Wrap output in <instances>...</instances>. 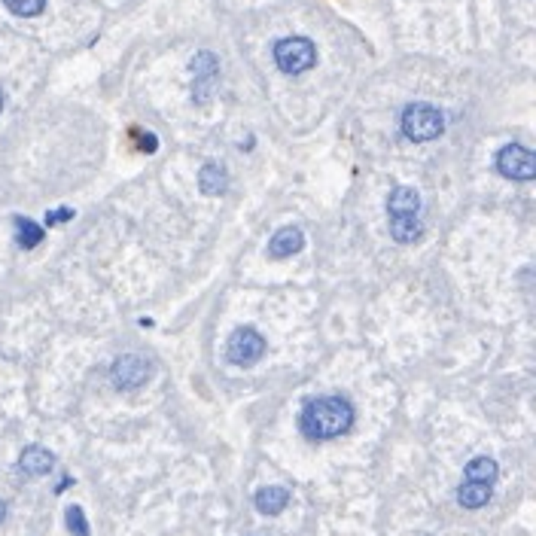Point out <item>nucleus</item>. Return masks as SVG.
I'll return each mask as SVG.
<instances>
[{
    "label": "nucleus",
    "instance_id": "3",
    "mask_svg": "<svg viewBox=\"0 0 536 536\" xmlns=\"http://www.w3.org/2000/svg\"><path fill=\"white\" fill-rule=\"evenodd\" d=\"M275 61L284 73L299 77V73L311 70L317 64V49L308 37H284V40L275 43Z\"/></svg>",
    "mask_w": 536,
    "mask_h": 536
},
{
    "label": "nucleus",
    "instance_id": "18",
    "mask_svg": "<svg viewBox=\"0 0 536 536\" xmlns=\"http://www.w3.org/2000/svg\"><path fill=\"white\" fill-rule=\"evenodd\" d=\"M64 521H68V530L73 536H89V521H86V512L79 509V506H68Z\"/></svg>",
    "mask_w": 536,
    "mask_h": 536
},
{
    "label": "nucleus",
    "instance_id": "17",
    "mask_svg": "<svg viewBox=\"0 0 536 536\" xmlns=\"http://www.w3.org/2000/svg\"><path fill=\"white\" fill-rule=\"evenodd\" d=\"M6 10L12 12V16H21V19H34L43 12V6H46V0H3Z\"/></svg>",
    "mask_w": 536,
    "mask_h": 536
},
{
    "label": "nucleus",
    "instance_id": "20",
    "mask_svg": "<svg viewBox=\"0 0 536 536\" xmlns=\"http://www.w3.org/2000/svg\"><path fill=\"white\" fill-rule=\"evenodd\" d=\"M143 137V141H141V146H143V150H156V135H150V131H146V135H141Z\"/></svg>",
    "mask_w": 536,
    "mask_h": 536
},
{
    "label": "nucleus",
    "instance_id": "16",
    "mask_svg": "<svg viewBox=\"0 0 536 536\" xmlns=\"http://www.w3.org/2000/svg\"><path fill=\"white\" fill-rule=\"evenodd\" d=\"M16 241H19V247L31 250V247H37V244L43 241V229L34 223V219H28V217H16Z\"/></svg>",
    "mask_w": 536,
    "mask_h": 536
},
{
    "label": "nucleus",
    "instance_id": "11",
    "mask_svg": "<svg viewBox=\"0 0 536 536\" xmlns=\"http://www.w3.org/2000/svg\"><path fill=\"white\" fill-rule=\"evenodd\" d=\"M256 509L262 512V515H281L286 509V503H290V490L281 488V484H268V488H259L253 497Z\"/></svg>",
    "mask_w": 536,
    "mask_h": 536
},
{
    "label": "nucleus",
    "instance_id": "21",
    "mask_svg": "<svg viewBox=\"0 0 536 536\" xmlns=\"http://www.w3.org/2000/svg\"><path fill=\"white\" fill-rule=\"evenodd\" d=\"M3 518H6V506L0 503V521H3Z\"/></svg>",
    "mask_w": 536,
    "mask_h": 536
},
{
    "label": "nucleus",
    "instance_id": "4",
    "mask_svg": "<svg viewBox=\"0 0 536 536\" xmlns=\"http://www.w3.org/2000/svg\"><path fill=\"white\" fill-rule=\"evenodd\" d=\"M262 354H266V339L256 332L253 326H241L229 335V344H226V357L235 366H253L259 363Z\"/></svg>",
    "mask_w": 536,
    "mask_h": 536
},
{
    "label": "nucleus",
    "instance_id": "13",
    "mask_svg": "<svg viewBox=\"0 0 536 536\" xmlns=\"http://www.w3.org/2000/svg\"><path fill=\"white\" fill-rule=\"evenodd\" d=\"M198 186H201L204 195H219L226 186H229V174H226L223 165L208 161V165L201 168V174H198Z\"/></svg>",
    "mask_w": 536,
    "mask_h": 536
},
{
    "label": "nucleus",
    "instance_id": "7",
    "mask_svg": "<svg viewBox=\"0 0 536 536\" xmlns=\"http://www.w3.org/2000/svg\"><path fill=\"white\" fill-rule=\"evenodd\" d=\"M219 73V61L214 52H198L192 58V77H195V101L204 104L210 98V89H214V79Z\"/></svg>",
    "mask_w": 536,
    "mask_h": 536
},
{
    "label": "nucleus",
    "instance_id": "12",
    "mask_svg": "<svg viewBox=\"0 0 536 536\" xmlns=\"http://www.w3.org/2000/svg\"><path fill=\"white\" fill-rule=\"evenodd\" d=\"M488 500H490V484L484 482L464 479V484L457 488V503L464 509H482V506H488Z\"/></svg>",
    "mask_w": 536,
    "mask_h": 536
},
{
    "label": "nucleus",
    "instance_id": "19",
    "mask_svg": "<svg viewBox=\"0 0 536 536\" xmlns=\"http://www.w3.org/2000/svg\"><path fill=\"white\" fill-rule=\"evenodd\" d=\"M68 219H73V208H55L52 214H46L49 226H61V223H68Z\"/></svg>",
    "mask_w": 536,
    "mask_h": 536
},
{
    "label": "nucleus",
    "instance_id": "10",
    "mask_svg": "<svg viewBox=\"0 0 536 536\" xmlns=\"http://www.w3.org/2000/svg\"><path fill=\"white\" fill-rule=\"evenodd\" d=\"M387 210L390 217H417L421 210V192L415 186H396L387 198Z\"/></svg>",
    "mask_w": 536,
    "mask_h": 536
},
{
    "label": "nucleus",
    "instance_id": "1",
    "mask_svg": "<svg viewBox=\"0 0 536 536\" xmlns=\"http://www.w3.org/2000/svg\"><path fill=\"white\" fill-rule=\"evenodd\" d=\"M299 427L311 442L339 439L354 427V406L341 396H317V399L305 402L302 415H299Z\"/></svg>",
    "mask_w": 536,
    "mask_h": 536
},
{
    "label": "nucleus",
    "instance_id": "2",
    "mask_svg": "<svg viewBox=\"0 0 536 536\" xmlns=\"http://www.w3.org/2000/svg\"><path fill=\"white\" fill-rule=\"evenodd\" d=\"M445 131V116L439 113V107L433 104H408L406 113H402V135L415 143H427V141H436L439 135Z\"/></svg>",
    "mask_w": 536,
    "mask_h": 536
},
{
    "label": "nucleus",
    "instance_id": "9",
    "mask_svg": "<svg viewBox=\"0 0 536 536\" xmlns=\"http://www.w3.org/2000/svg\"><path fill=\"white\" fill-rule=\"evenodd\" d=\"M305 247V235L302 229H296V226H286V229L275 232L268 241V256L271 259H286V256L299 253Z\"/></svg>",
    "mask_w": 536,
    "mask_h": 536
},
{
    "label": "nucleus",
    "instance_id": "14",
    "mask_svg": "<svg viewBox=\"0 0 536 536\" xmlns=\"http://www.w3.org/2000/svg\"><path fill=\"white\" fill-rule=\"evenodd\" d=\"M464 475L469 482H484V484H494L497 475H500V469H497V460L490 457H473L464 469Z\"/></svg>",
    "mask_w": 536,
    "mask_h": 536
},
{
    "label": "nucleus",
    "instance_id": "15",
    "mask_svg": "<svg viewBox=\"0 0 536 536\" xmlns=\"http://www.w3.org/2000/svg\"><path fill=\"white\" fill-rule=\"evenodd\" d=\"M390 235L399 244H411L421 238V223L417 217H390Z\"/></svg>",
    "mask_w": 536,
    "mask_h": 536
},
{
    "label": "nucleus",
    "instance_id": "8",
    "mask_svg": "<svg viewBox=\"0 0 536 536\" xmlns=\"http://www.w3.org/2000/svg\"><path fill=\"white\" fill-rule=\"evenodd\" d=\"M55 466V457L49 448L43 445H28L25 451L19 454V469L25 475H31V479H40V475H49Z\"/></svg>",
    "mask_w": 536,
    "mask_h": 536
},
{
    "label": "nucleus",
    "instance_id": "6",
    "mask_svg": "<svg viewBox=\"0 0 536 536\" xmlns=\"http://www.w3.org/2000/svg\"><path fill=\"white\" fill-rule=\"evenodd\" d=\"M110 375H113V384L119 390H137V387H143L152 378V363L137 354H122L113 363Z\"/></svg>",
    "mask_w": 536,
    "mask_h": 536
},
{
    "label": "nucleus",
    "instance_id": "5",
    "mask_svg": "<svg viewBox=\"0 0 536 536\" xmlns=\"http://www.w3.org/2000/svg\"><path fill=\"white\" fill-rule=\"evenodd\" d=\"M497 171L509 180H533L536 177V156L527 146L521 143H509L497 152Z\"/></svg>",
    "mask_w": 536,
    "mask_h": 536
},
{
    "label": "nucleus",
    "instance_id": "22",
    "mask_svg": "<svg viewBox=\"0 0 536 536\" xmlns=\"http://www.w3.org/2000/svg\"><path fill=\"white\" fill-rule=\"evenodd\" d=\"M0 110H3V92H0Z\"/></svg>",
    "mask_w": 536,
    "mask_h": 536
}]
</instances>
